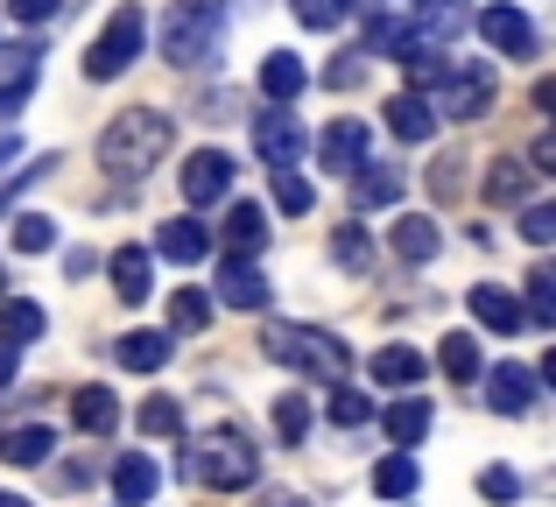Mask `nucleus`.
<instances>
[{
  "label": "nucleus",
  "mask_w": 556,
  "mask_h": 507,
  "mask_svg": "<svg viewBox=\"0 0 556 507\" xmlns=\"http://www.w3.org/2000/svg\"><path fill=\"white\" fill-rule=\"evenodd\" d=\"M14 388V345H0V395Z\"/></svg>",
  "instance_id": "48"
},
{
  "label": "nucleus",
  "mask_w": 556,
  "mask_h": 507,
  "mask_svg": "<svg viewBox=\"0 0 556 507\" xmlns=\"http://www.w3.org/2000/svg\"><path fill=\"white\" fill-rule=\"evenodd\" d=\"M36 78H42V56L28 50V42H22V50H0V121L28 106V92H36Z\"/></svg>",
  "instance_id": "11"
},
{
  "label": "nucleus",
  "mask_w": 556,
  "mask_h": 507,
  "mask_svg": "<svg viewBox=\"0 0 556 507\" xmlns=\"http://www.w3.org/2000/svg\"><path fill=\"white\" fill-rule=\"evenodd\" d=\"M190 480L218 486V494H240V486L261 480V452L240 438V430H204V438L190 444Z\"/></svg>",
  "instance_id": "4"
},
{
  "label": "nucleus",
  "mask_w": 556,
  "mask_h": 507,
  "mask_svg": "<svg viewBox=\"0 0 556 507\" xmlns=\"http://www.w3.org/2000/svg\"><path fill=\"white\" fill-rule=\"evenodd\" d=\"M331 423H339V430H359V423H374V395H359V388L331 381Z\"/></svg>",
  "instance_id": "33"
},
{
  "label": "nucleus",
  "mask_w": 556,
  "mask_h": 507,
  "mask_svg": "<svg viewBox=\"0 0 556 507\" xmlns=\"http://www.w3.org/2000/svg\"><path fill=\"white\" fill-rule=\"evenodd\" d=\"M184 198H190V205H218V198H226L232 191V155L226 149H198V155H190V163H184Z\"/></svg>",
  "instance_id": "8"
},
{
  "label": "nucleus",
  "mask_w": 556,
  "mask_h": 507,
  "mask_svg": "<svg viewBox=\"0 0 556 507\" xmlns=\"http://www.w3.org/2000/svg\"><path fill=\"white\" fill-rule=\"evenodd\" d=\"M493 106V64H451L430 85V113L437 121H479Z\"/></svg>",
  "instance_id": "6"
},
{
  "label": "nucleus",
  "mask_w": 556,
  "mask_h": 507,
  "mask_svg": "<svg viewBox=\"0 0 556 507\" xmlns=\"http://www.w3.org/2000/svg\"><path fill=\"white\" fill-rule=\"evenodd\" d=\"M289 8H296V22H303V28L331 36V28H339L345 14H353V0H289Z\"/></svg>",
  "instance_id": "36"
},
{
  "label": "nucleus",
  "mask_w": 556,
  "mask_h": 507,
  "mask_svg": "<svg viewBox=\"0 0 556 507\" xmlns=\"http://www.w3.org/2000/svg\"><path fill=\"white\" fill-rule=\"evenodd\" d=\"M169 353H177V339H169V331H127V339L113 345V359H121L127 373H155V367H169Z\"/></svg>",
  "instance_id": "16"
},
{
  "label": "nucleus",
  "mask_w": 556,
  "mask_h": 507,
  "mask_svg": "<svg viewBox=\"0 0 556 507\" xmlns=\"http://www.w3.org/2000/svg\"><path fill=\"white\" fill-rule=\"evenodd\" d=\"M169 141H177L169 113L135 106V113H121V121H113L106 135H99V169H106V177H121V183H141L149 169H163Z\"/></svg>",
  "instance_id": "1"
},
{
  "label": "nucleus",
  "mask_w": 556,
  "mask_h": 507,
  "mask_svg": "<svg viewBox=\"0 0 556 507\" xmlns=\"http://www.w3.org/2000/svg\"><path fill=\"white\" fill-rule=\"evenodd\" d=\"M0 507H28V500H22V494H0Z\"/></svg>",
  "instance_id": "50"
},
{
  "label": "nucleus",
  "mask_w": 556,
  "mask_h": 507,
  "mask_svg": "<svg viewBox=\"0 0 556 507\" xmlns=\"http://www.w3.org/2000/svg\"><path fill=\"white\" fill-rule=\"evenodd\" d=\"M479 494H486V500H515V494H521V480H515L507 466H486V472H479Z\"/></svg>",
  "instance_id": "44"
},
{
  "label": "nucleus",
  "mask_w": 556,
  "mask_h": 507,
  "mask_svg": "<svg viewBox=\"0 0 556 507\" xmlns=\"http://www.w3.org/2000/svg\"><path fill=\"white\" fill-rule=\"evenodd\" d=\"M42 331H50V310H42V303H28V296H8L0 303V345H14V353H22V345H36Z\"/></svg>",
  "instance_id": "18"
},
{
  "label": "nucleus",
  "mask_w": 556,
  "mask_h": 507,
  "mask_svg": "<svg viewBox=\"0 0 556 507\" xmlns=\"http://www.w3.org/2000/svg\"><path fill=\"white\" fill-rule=\"evenodd\" d=\"M254 155L268 169H296L303 127H296V113H289V106H275V113H261V121H254Z\"/></svg>",
  "instance_id": "7"
},
{
  "label": "nucleus",
  "mask_w": 556,
  "mask_h": 507,
  "mask_svg": "<svg viewBox=\"0 0 556 507\" xmlns=\"http://www.w3.org/2000/svg\"><path fill=\"white\" fill-rule=\"evenodd\" d=\"M218 36H226V0H169L163 8V64L177 71L212 64Z\"/></svg>",
  "instance_id": "2"
},
{
  "label": "nucleus",
  "mask_w": 556,
  "mask_h": 507,
  "mask_svg": "<svg viewBox=\"0 0 556 507\" xmlns=\"http://www.w3.org/2000/svg\"><path fill=\"white\" fill-rule=\"evenodd\" d=\"M416 480H422V472H416V458H408V452H388L374 466V494L380 500H408V494H416Z\"/></svg>",
  "instance_id": "31"
},
{
  "label": "nucleus",
  "mask_w": 556,
  "mask_h": 507,
  "mask_svg": "<svg viewBox=\"0 0 556 507\" xmlns=\"http://www.w3.org/2000/svg\"><path fill=\"white\" fill-rule=\"evenodd\" d=\"M155 248H163V261H177V268H190V261H204V254H212V233H204V226L184 212V219H163Z\"/></svg>",
  "instance_id": "19"
},
{
  "label": "nucleus",
  "mask_w": 556,
  "mask_h": 507,
  "mask_svg": "<svg viewBox=\"0 0 556 507\" xmlns=\"http://www.w3.org/2000/svg\"><path fill=\"white\" fill-rule=\"evenodd\" d=\"M521 240L549 248V240H556V205H529V212H521Z\"/></svg>",
  "instance_id": "43"
},
{
  "label": "nucleus",
  "mask_w": 556,
  "mask_h": 507,
  "mask_svg": "<svg viewBox=\"0 0 556 507\" xmlns=\"http://www.w3.org/2000/svg\"><path fill=\"white\" fill-rule=\"evenodd\" d=\"M353 198H359V205H367V212H380V205H402V169H380V163H359L353 169Z\"/></svg>",
  "instance_id": "26"
},
{
  "label": "nucleus",
  "mask_w": 556,
  "mask_h": 507,
  "mask_svg": "<svg viewBox=\"0 0 556 507\" xmlns=\"http://www.w3.org/2000/svg\"><path fill=\"white\" fill-rule=\"evenodd\" d=\"M529 191H535V169L521 163V155H501V163L486 169V205H521Z\"/></svg>",
  "instance_id": "24"
},
{
  "label": "nucleus",
  "mask_w": 556,
  "mask_h": 507,
  "mask_svg": "<svg viewBox=\"0 0 556 507\" xmlns=\"http://www.w3.org/2000/svg\"><path fill=\"white\" fill-rule=\"evenodd\" d=\"M149 289H155L149 248H121V254H113V296H121V303H149Z\"/></svg>",
  "instance_id": "20"
},
{
  "label": "nucleus",
  "mask_w": 556,
  "mask_h": 507,
  "mask_svg": "<svg viewBox=\"0 0 556 507\" xmlns=\"http://www.w3.org/2000/svg\"><path fill=\"white\" fill-rule=\"evenodd\" d=\"M42 169H56V155H28L14 135H0V198H14L22 183H36Z\"/></svg>",
  "instance_id": "21"
},
{
  "label": "nucleus",
  "mask_w": 556,
  "mask_h": 507,
  "mask_svg": "<svg viewBox=\"0 0 556 507\" xmlns=\"http://www.w3.org/2000/svg\"><path fill=\"white\" fill-rule=\"evenodd\" d=\"M367 149H374V135H367L359 121H331V127H325V141H317V163L339 169V177H353V169L367 163Z\"/></svg>",
  "instance_id": "12"
},
{
  "label": "nucleus",
  "mask_w": 556,
  "mask_h": 507,
  "mask_svg": "<svg viewBox=\"0 0 556 507\" xmlns=\"http://www.w3.org/2000/svg\"><path fill=\"white\" fill-rule=\"evenodd\" d=\"M359 78H367V50H345L339 64H325V85H331V92H353Z\"/></svg>",
  "instance_id": "42"
},
{
  "label": "nucleus",
  "mask_w": 556,
  "mask_h": 507,
  "mask_svg": "<svg viewBox=\"0 0 556 507\" xmlns=\"http://www.w3.org/2000/svg\"><path fill=\"white\" fill-rule=\"evenodd\" d=\"M465 303H472V317H479L486 331H501V339H507V331H521V325H529V317H521V303L507 296V289H493V282H479Z\"/></svg>",
  "instance_id": "22"
},
{
  "label": "nucleus",
  "mask_w": 556,
  "mask_h": 507,
  "mask_svg": "<svg viewBox=\"0 0 556 507\" xmlns=\"http://www.w3.org/2000/svg\"><path fill=\"white\" fill-rule=\"evenodd\" d=\"M141 42H149V14L127 0V8H113V22L92 36V50H85V78H99V85L121 78V71L141 56Z\"/></svg>",
  "instance_id": "5"
},
{
  "label": "nucleus",
  "mask_w": 556,
  "mask_h": 507,
  "mask_svg": "<svg viewBox=\"0 0 556 507\" xmlns=\"http://www.w3.org/2000/svg\"><path fill=\"white\" fill-rule=\"evenodd\" d=\"M71 416H78L85 438H113V430H121V402H113L106 388H78V395H71Z\"/></svg>",
  "instance_id": "23"
},
{
  "label": "nucleus",
  "mask_w": 556,
  "mask_h": 507,
  "mask_svg": "<svg viewBox=\"0 0 556 507\" xmlns=\"http://www.w3.org/2000/svg\"><path fill=\"white\" fill-rule=\"evenodd\" d=\"M169 325H177V331H204V325H212V296H204V289H177Z\"/></svg>",
  "instance_id": "38"
},
{
  "label": "nucleus",
  "mask_w": 556,
  "mask_h": 507,
  "mask_svg": "<svg viewBox=\"0 0 556 507\" xmlns=\"http://www.w3.org/2000/svg\"><path fill=\"white\" fill-rule=\"evenodd\" d=\"M367 367H374L380 388H416L422 381V353H408V345H380Z\"/></svg>",
  "instance_id": "30"
},
{
  "label": "nucleus",
  "mask_w": 556,
  "mask_h": 507,
  "mask_svg": "<svg viewBox=\"0 0 556 507\" xmlns=\"http://www.w3.org/2000/svg\"><path fill=\"white\" fill-rule=\"evenodd\" d=\"M268 177H275V205H282L289 219H303V212L317 205V198H311V183H303L296 169H268Z\"/></svg>",
  "instance_id": "39"
},
{
  "label": "nucleus",
  "mask_w": 556,
  "mask_h": 507,
  "mask_svg": "<svg viewBox=\"0 0 556 507\" xmlns=\"http://www.w3.org/2000/svg\"><path fill=\"white\" fill-rule=\"evenodd\" d=\"M212 289H218V303H232V310H268V296H275L268 275H261L247 254H226V261H218V282Z\"/></svg>",
  "instance_id": "9"
},
{
  "label": "nucleus",
  "mask_w": 556,
  "mask_h": 507,
  "mask_svg": "<svg viewBox=\"0 0 556 507\" xmlns=\"http://www.w3.org/2000/svg\"><path fill=\"white\" fill-rule=\"evenodd\" d=\"M479 36H486L501 56H535V22H529L521 8H507V0L479 14Z\"/></svg>",
  "instance_id": "10"
},
{
  "label": "nucleus",
  "mask_w": 556,
  "mask_h": 507,
  "mask_svg": "<svg viewBox=\"0 0 556 507\" xmlns=\"http://www.w3.org/2000/svg\"><path fill=\"white\" fill-rule=\"evenodd\" d=\"M0 458H8V466H50V458H56V430L50 423L0 430Z\"/></svg>",
  "instance_id": "17"
},
{
  "label": "nucleus",
  "mask_w": 556,
  "mask_h": 507,
  "mask_svg": "<svg viewBox=\"0 0 556 507\" xmlns=\"http://www.w3.org/2000/svg\"><path fill=\"white\" fill-rule=\"evenodd\" d=\"M331 261H339L345 275H367V268H374L367 233H359V226H339V233H331Z\"/></svg>",
  "instance_id": "34"
},
{
  "label": "nucleus",
  "mask_w": 556,
  "mask_h": 507,
  "mask_svg": "<svg viewBox=\"0 0 556 507\" xmlns=\"http://www.w3.org/2000/svg\"><path fill=\"white\" fill-rule=\"evenodd\" d=\"M50 248H56V219L22 212V219H14V254H50Z\"/></svg>",
  "instance_id": "35"
},
{
  "label": "nucleus",
  "mask_w": 556,
  "mask_h": 507,
  "mask_svg": "<svg viewBox=\"0 0 556 507\" xmlns=\"http://www.w3.org/2000/svg\"><path fill=\"white\" fill-rule=\"evenodd\" d=\"M261 353L289 373H311V381H345V367H353L345 339H331V331H317V325H268L261 331Z\"/></svg>",
  "instance_id": "3"
},
{
  "label": "nucleus",
  "mask_w": 556,
  "mask_h": 507,
  "mask_svg": "<svg viewBox=\"0 0 556 507\" xmlns=\"http://www.w3.org/2000/svg\"><path fill=\"white\" fill-rule=\"evenodd\" d=\"M275 430H282V444H303V430H311V402L282 395V402H275Z\"/></svg>",
  "instance_id": "41"
},
{
  "label": "nucleus",
  "mask_w": 556,
  "mask_h": 507,
  "mask_svg": "<svg viewBox=\"0 0 556 507\" xmlns=\"http://www.w3.org/2000/svg\"><path fill=\"white\" fill-rule=\"evenodd\" d=\"M479 381H486V402H493L501 416H529V409H535V373L515 367V359H501V367L479 373Z\"/></svg>",
  "instance_id": "13"
},
{
  "label": "nucleus",
  "mask_w": 556,
  "mask_h": 507,
  "mask_svg": "<svg viewBox=\"0 0 556 507\" xmlns=\"http://www.w3.org/2000/svg\"><path fill=\"white\" fill-rule=\"evenodd\" d=\"M430 191L437 198H458V163H451V155H444V163H430Z\"/></svg>",
  "instance_id": "46"
},
{
  "label": "nucleus",
  "mask_w": 556,
  "mask_h": 507,
  "mask_svg": "<svg viewBox=\"0 0 556 507\" xmlns=\"http://www.w3.org/2000/svg\"><path fill=\"white\" fill-rule=\"evenodd\" d=\"M388 240H394V254H402V261H416V268H422V261H437V248H444V226L422 219V212H402V219L388 226Z\"/></svg>",
  "instance_id": "15"
},
{
  "label": "nucleus",
  "mask_w": 556,
  "mask_h": 507,
  "mask_svg": "<svg viewBox=\"0 0 556 507\" xmlns=\"http://www.w3.org/2000/svg\"><path fill=\"white\" fill-rule=\"evenodd\" d=\"M430 423H437L430 395H402V402H388V444H394V452H416V444L430 438Z\"/></svg>",
  "instance_id": "14"
},
{
  "label": "nucleus",
  "mask_w": 556,
  "mask_h": 507,
  "mask_svg": "<svg viewBox=\"0 0 556 507\" xmlns=\"http://www.w3.org/2000/svg\"><path fill=\"white\" fill-rule=\"evenodd\" d=\"M529 169H535V177H556V135H543L529 149Z\"/></svg>",
  "instance_id": "47"
},
{
  "label": "nucleus",
  "mask_w": 556,
  "mask_h": 507,
  "mask_svg": "<svg viewBox=\"0 0 556 507\" xmlns=\"http://www.w3.org/2000/svg\"><path fill=\"white\" fill-rule=\"evenodd\" d=\"M261 92H268L275 106H289V99L303 92V64L289 50H268V56H261Z\"/></svg>",
  "instance_id": "29"
},
{
  "label": "nucleus",
  "mask_w": 556,
  "mask_h": 507,
  "mask_svg": "<svg viewBox=\"0 0 556 507\" xmlns=\"http://www.w3.org/2000/svg\"><path fill=\"white\" fill-rule=\"evenodd\" d=\"M226 248L254 261L261 248H268V212H261V205H232L226 212Z\"/></svg>",
  "instance_id": "27"
},
{
  "label": "nucleus",
  "mask_w": 556,
  "mask_h": 507,
  "mask_svg": "<svg viewBox=\"0 0 556 507\" xmlns=\"http://www.w3.org/2000/svg\"><path fill=\"white\" fill-rule=\"evenodd\" d=\"M141 430H149V438H177V430H184V409L169 395H149V402H141Z\"/></svg>",
  "instance_id": "40"
},
{
  "label": "nucleus",
  "mask_w": 556,
  "mask_h": 507,
  "mask_svg": "<svg viewBox=\"0 0 556 507\" xmlns=\"http://www.w3.org/2000/svg\"><path fill=\"white\" fill-rule=\"evenodd\" d=\"M388 127L402 141H430L437 135V113H430V99L422 92H402V99H388Z\"/></svg>",
  "instance_id": "28"
},
{
  "label": "nucleus",
  "mask_w": 556,
  "mask_h": 507,
  "mask_svg": "<svg viewBox=\"0 0 556 507\" xmlns=\"http://www.w3.org/2000/svg\"><path fill=\"white\" fill-rule=\"evenodd\" d=\"M521 317H529V325H543V331L556 325V275L549 268L529 275V310H521Z\"/></svg>",
  "instance_id": "37"
},
{
  "label": "nucleus",
  "mask_w": 556,
  "mask_h": 507,
  "mask_svg": "<svg viewBox=\"0 0 556 507\" xmlns=\"http://www.w3.org/2000/svg\"><path fill=\"white\" fill-rule=\"evenodd\" d=\"M437 367H444L451 381H479V339H472V331H444V353H437Z\"/></svg>",
  "instance_id": "32"
},
{
  "label": "nucleus",
  "mask_w": 556,
  "mask_h": 507,
  "mask_svg": "<svg viewBox=\"0 0 556 507\" xmlns=\"http://www.w3.org/2000/svg\"><path fill=\"white\" fill-rule=\"evenodd\" d=\"M261 507H311V500H303V494H268Z\"/></svg>",
  "instance_id": "49"
},
{
  "label": "nucleus",
  "mask_w": 556,
  "mask_h": 507,
  "mask_svg": "<svg viewBox=\"0 0 556 507\" xmlns=\"http://www.w3.org/2000/svg\"><path fill=\"white\" fill-rule=\"evenodd\" d=\"M149 494H155V458L149 452H127L121 466H113V500H121V507H141Z\"/></svg>",
  "instance_id": "25"
},
{
  "label": "nucleus",
  "mask_w": 556,
  "mask_h": 507,
  "mask_svg": "<svg viewBox=\"0 0 556 507\" xmlns=\"http://www.w3.org/2000/svg\"><path fill=\"white\" fill-rule=\"evenodd\" d=\"M56 8H64V0H8V14H14V22H28V28L56 22Z\"/></svg>",
  "instance_id": "45"
}]
</instances>
